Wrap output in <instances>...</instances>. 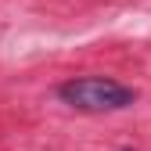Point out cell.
<instances>
[{
  "label": "cell",
  "mask_w": 151,
  "mask_h": 151,
  "mask_svg": "<svg viewBox=\"0 0 151 151\" xmlns=\"http://www.w3.org/2000/svg\"><path fill=\"white\" fill-rule=\"evenodd\" d=\"M58 97L79 111H119L129 108L137 93L115 83V79H104V76H83V79H72L58 86Z\"/></svg>",
  "instance_id": "6da1fadb"
}]
</instances>
